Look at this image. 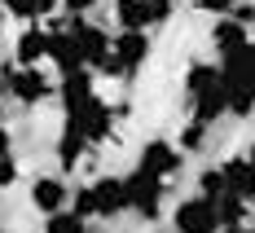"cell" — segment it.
<instances>
[{"label":"cell","instance_id":"cell-1","mask_svg":"<svg viewBox=\"0 0 255 233\" xmlns=\"http://www.w3.org/2000/svg\"><path fill=\"white\" fill-rule=\"evenodd\" d=\"M185 102H189V119L198 123L225 119V79L216 62H194L185 71Z\"/></svg>","mask_w":255,"mask_h":233},{"label":"cell","instance_id":"cell-2","mask_svg":"<svg viewBox=\"0 0 255 233\" xmlns=\"http://www.w3.org/2000/svg\"><path fill=\"white\" fill-rule=\"evenodd\" d=\"M62 110H66V128L79 132L88 145H102V141L115 136V110H110V102L97 97V93H88V97H79V102H66Z\"/></svg>","mask_w":255,"mask_h":233},{"label":"cell","instance_id":"cell-3","mask_svg":"<svg viewBox=\"0 0 255 233\" xmlns=\"http://www.w3.org/2000/svg\"><path fill=\"white\" fill-rule=\"evenodd\" d=\"M124 189H128V211H132L136 220L154 225V220L163 216V198H167V185H163V176H150V172L132 167V172L124 176Z\"/></svg>","mask_w":255,"mask_h":233},{"label":"cell","instance_id":"cell-4","mask_svg":"<svg viewBox=\"0 0 255 233\" xmlns=\"http://www.w3.org/2000/svg\"><path fill=\"white\" fill-rule=\"evenodd\" d=\"M172 229L176 233H220V216H216V198H185L172 207Z\"/></svg>","mask_w":255,"mask_h":233},{"label":"cell","instance_id":"cell-5","mask_svg":"<svg viewBox=\"0 0 255 233\" xmlns=\"http://www.w3.org/2000/svg\"><path fill=\"white\" fill-rule=\"evenodd\" d=\"M110 53L119 62V79H136V71L150 62V31H119L110 35Z\"/></svg>","mask_w":255,"mask_h":233},{"label":"cell","instance_id":"cell-6","mask_svg":"<svg viewBox=\"0 0 255 233\" xmlns=\"http://www.w3.org/2000/svg\"><path fill=\"white\" fill-rule=\"evenodd\" d=\"M88 198H93V220H119V216H128L124 176H97V181H88Z\"/></svg>","mask_w":255,"mask_h":233},{"label":"cell","instance_id":"cell-7","mask_svg":"<svg viewBox=\"0 0 255 233\" xmlns=\"http://www.w3.org/2000/svg\"><path fill=\"white\" fill-rule=\"evenodd\" d=\"M180 163H185V154L176 150V141H167V136L145 141V145H141V154H136V167H141V172H150V176H163V181H172V176H176Z\"/></svg>","mask_w":255,"mask_h":233},{"label":"cell","instance_id":"cell-8","mask_svg":"<svg viewBox=\"0 0 255 233\" xmlns=\"http://www.w3.org/2000/svg\"><path fill=\"white\" fill-rule=\"evenodd\" d=\"M53 97V79H44L40 66H13V84H9V102L18 106H40Z\"/></svg>","mask_w":255,"mask_h":233},{"label":"cell","instance_id":"cell-9","mask_svg":"<svg viewBox=\"0 0 255 233\" xmlns=\"http://www.w3.org/2000/svg\"><path fill=\"white\" fill-rule=\"evenodd\" d=\"M66 203H71L66 176H35L31 181V207L40 211V216H53V211H62Z\"/></svg>","mask_w":255,"mask_h":233},{"label":"cell","instance_id":"cell-10","mask_svg":"<svg viewBox=\"0 0 255 233\" xmlns=\"http://www.w3.org/2000/svg\"><path fill=\"white\" fill-rule=\"evenodd\" d=\"M49 57L53 66H57V75H66V71H75V66H84V57H79V40L71 26H57V31H49Z\"/></svg>","mask_w":255,"mask_h":233},{"label":"cell","instance_id":"cell-11","mask_svg":"<svg viewBox=\"0 0 255 233\" xmlns=\"http://www.w3.org/2000/svg\"><path fill=\"white\" fill-rule=\"evenodd\" d=\"M44 53H49V31L40 22H26L22 35L13 40V66H40Z\"/></svg>","mask_w":255,"mask_h":233},{"label":"cell","instance_id":"cell-12","mask_svg":"<svg viewBox=\"0 0 255 233\" xmlns=\"http://www.w3.org/2000/svg\"><path fill=\"white\" fill-rule=\"evenodd\" d=\"M220 176H225V194H238V198L255 203V167L242 154L229 158V163H220Z\"/></svg>","mask_w":255,"mask_h":233},{"label":"cell","instance_id":"cell-13","mask_svg":"<svg viewBox=\"0 0 255 233\" xmlns=\"http://www.w3.org/2000/svg\"><path fill=\"white\" fill-rule=\"evenodd\" d=\"M247 40H251V26L233 22L229 13H225V18H216V22H211V49L220 53V57H225V53H233V49H242V44H247Z\"/></svg>","mask_w":255,"mask_h":233},{"label":"cell","instance_id":"cell-14","mask_svg":"<svg viewBox=\"0 0 255 233\" xmlns=\"http://www.w3.org/2000/svg\"><path fill=\"white\" fill-rule=\"evenodd\" d=\"M115 22H119V31H150L154 18L145 0H115Z\"/></svg>","mask_w":255,"mask_h":233},{"label":"cell","instance_id":"cell-15","mask_svg":"<svg viewBox=\"0 0 255 233\" xmlns=\"http://www.w3.org/2000/svg\"><path fill=\"white\" fill-rule=\"evenodd\" d=\"M88 93H97L88 66H75V71H66V75L57 79V97H62V106H66V102H79V97H88Z\"/></svg>","mask_w":255,"mask_h":233},{"label":"cell","instance_id":"cell-16","mask_svg":"<svg viewBox=\"0 0 255 233\" xmlns=\"http://www.w3.org/2000/svg\"><path fill=\"white\" fill-rule=\"evenodd\" d=\"M93 145L79 136V132L71 128H62V136H57V163H62V172H75L79 163H84V154H88Z\"/></svg>","mask_w":255,"mask_h":233},{"label":"cell","instance_id":"cell-17","mask_svg":"<svg viewBox=\"0 0 255 233\" xmlns=\"http://www.w3.org/2000/svg\"><path fill=\"white\" fill-rule=\"evenodd\" d=\"M251 207L247 198H238V194H220L216 198V216H220V229H238V225H247L251 220Z\"/></svg>","mask_w":255,"mask_h":233},{"label":"cell","instance_id":"cell-18","mask_svg":"<svg viewBox=\"0 0 255 233\" xmlns=\"http://www.w3.org/2000/svg\"><path fill=\"white\" fill-rule=\"evenodd\" d=\"M0 4L18 22H40V18H49L53 9H57V0H0Z\"/></svg>","mask_w":255,"mask_h":233},{"label":"cell","instance_id":"cell-19","mask_svg":"<svg viewBox=\"0 0 255 233\" xmlns=\"http://www.w3.org/2000/svg\"><path fill=\"white\" fill-rule=\"evenodd\" d=\"M207 136H211V123H198V119H189V123L176 132V150H180V154H198V150L207 145Z\"/></svg>","mask_w":255,"mask_h":233},{"label":"cell","instance_id":"cell-20","mask_svg":"<svg viewBox=\"0 0 255 233\" xmlns=\"http://www.w3.org/2000/svg\"><path fill=\"white\" fill-rule=\"evenodd\" d=\"M44 233H88V220L75 216L71 207H62V211H53V216H44Z\"/></svg>","mask_w":255,"mask_h":233},{"label":"cell","instance_id":"cell-21","mask_svg":"<svg viewBox=\"0 0 255 233\" xmlns=\"http://www.w3.org/2000/svg\"><path fill=\"white\" fill-rule=\"evenodd\" d=\"M198 194H203V198H220V194H225V176H220V167L198 172Z\"/></svg>","mask_w":255,"mask_h":233},{"label":"cell","instance_id":"cell-22","mask_svg":"<svg viewBox=\"0 0 255 233\" xmlns=\"http://www.w3.org/2000/svg\"><path fill=\"white\" fill-rule=\"evenodd\" d=\"M102 0H57V9L66 13V18H84V13H93Z\"/></svg>","mask_w":255,"mask_h":233},{"label":"cell","instance_id":"cell-23","mask_svg":"<svg viewBox=\"0 0 255 233\" xmlns=\"http://www.w3.org/2000/svg\"><path fill=\"white\" fill-rule=\"evenodd\" d=\"M18 185V158L13 154H0V189Z\"/></svg>","mask_w":255,"mask_h":233},{"label":"cell","instance_id":"cell-24","mask_svg":"<svg viewBox=\"0 0 255 233\" xmlns=\"http://www.w3.org/2000/svg\"><path fill=\"white\" fill-rule=\"evenodd\" d=\"M145 9H150L154 22H167V18H172V9H176V0H145Z\"/></svg>","mask_w":255,"mask_h":233},{"label":"cell","instance_id":"cell-25","mask_svg":"<svg viewBox=\"0 0 255 233\" xmlns=\"http://www.w3.org/2000/svg\"><path fill=\"white\" fill-rule=\"evenodd\" d=\"M233 4H238V0H198V9H203V13H211V18H225Z\"/></svg>","mask_w":255,"mask_h":233},{"label":"cell","instance_id":"cell-26","mask_svg":"<svg viewBox=\"0 0 255 233\" xmlns=\"http://www.w3.org/2000/svg\"><path fill=\"white\" fill-rule=\"evenodd\" d=\"M9 84H13V66H0V102H9Z\"/></svg>","mask_w":255,"mask_h":233},{"label":"cell","instance_id":"cell-27","mask_svg":"<svg viewBox=\"0 0 255 233\" xmlns=\"http://www.w3.org/2000/svg\"><path fill=\"white\" fill-rule=\"evenodd\" d=\"M0 154H13V132L0 123Z\"/></svg>","mask_w":255,"mask_h":233},{"label":"cell","instance_id":"cell-28","mask_svg":"<svg viewBox=\"0 0 255 233\" xmlns=\"http://www.w3.org/2000/svg\"><path fill=\"white\" fill-rule=\"evenodd\" d=\"M220 233H255V225H238V229H220Z\"/></svg>","mask_w":255,"mask_h":233},{"label":"cell","instance_id":"cell-29","mask_svg":"<svg viewBox=\"0 0 255 233\" xmlns=\"http://www.w3.org/2000/svg\"><path fill=\"white\" fill-rule=\"evenodd\" d=\"M242 158H247V163H251V167H255V141H251V145H247V154H242Z\"/></svg>","mask_w":255,"mask_h":233},{"label":"cell","instance_id":"cell-30","mask_svg":"<svg viewBox=\"0 0 255 233\" xmlns=\"http://www.w3.org/2000/svg\"><path fill=\"white\" fill-rule=\"evenodd\" d=\"M251 225H255V207H251Z\"/></svg>","mask_w":255,"mask_h":233},{"label":"cell","instance_id":"cell-31","mask_svg":"<svg viewBox=\"0 0 255 233\" xmlns=\"http://www.w3.org/2000/svg\"><path fill=\"white\" fill-rule=\"evenodd\" d=\"M0 233H4V229H0Z\"/></svg>","mask_w":255,"mask_h":233}]
</instances>
